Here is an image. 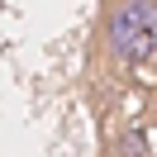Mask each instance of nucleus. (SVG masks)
Segmentation results:
<instances>
[{"instance_id":"f257e3e1","label":"nucleus","mask_w":157,"mask_h":157,"mask_svg":"<svg viewBox=\"0 0 157 157\" xmlns=\"http://www.w3.org/2000/svg\"><path fill=\"white\" fill-rule=\"evenodd\" d=\"M95 43L114 67L133 71L143 62H152L157 43V0H100V24Z\"/></svg>"},{"instance_id":"f03ea898","label":"nucleus","mask_w":157,"mask_h":157,"mask_svg":"<svg viewBox=\"0 0 157 157\" xmlns=\"http://www.w3.org/2000/svg\"><path fill=\"white\" fill-rule=\"evenodd\" d=\"M147 152H152V138L143 124H124L109 143V157H147Z\"/></svg>"}]
</instances>
